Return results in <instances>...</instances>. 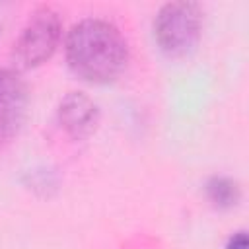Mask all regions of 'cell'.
I'll use <instances>...</instances> for the list:
<instances>
[{"label":"cell","mask_w":249,"mask_h":249,"mask_svg":"<svg viewBox=\"0 0 249 249\" xmlns=\"http://www.w3.org/2000/svg\"><path fill=\"white\" fill-rule=\"evenodd\" d=\"M27 113V86L18 70L0 68V142L12 138Z\"/></svg>","instance_id":"cell-4"},{"label":"cell","mask_w":249,"mask_h":249,"mask_svg":"<svg viewBox=\"0 0 249 249\" xmlns=\"http://www.w3.org/2000/svg\"><path fill=\"white\" fill-rule=\"evenodd\" d=\"M226 249H247V233H245V231L233 233V235L228 239Z\"/></svg>","instance_id":"cell-7"},{"label":"cell","mask_w":249,"mask_h":249,"mask_svg":"<svg viewBox=\"0 0 249 249\" xmlns=\"http://www.w3.org/2000/svg\"><path fill=\"white\" fill-rule=\"evenodd\" d=\"M64 51L70 70L89 84L117 80L128 60L123 33L117 25L101 18H84L74 23L66 35Z\"/></svg>","instance_id":"cell-1"},{"label":"cell","mask_w":249,"mask_h":249,"mask_svg":"<svg viewBox=\"0 0 249 249\" xmlns=\"http://www.w3.org/2000/svg\"><path fill=\"white\" fill-rule=\"evenodd\" d=\"M202 33V8L196 2L177 0L163 4L154 18V37L169 58H183L195 51Z\"/></svg>","instance_id":"cell-2"},{"label":"cell","mask_w":249,"mask_h":249,"mask_svg":"<svg viewBox=\"0 0 249 249\" xmlns=\"http://www.w3.org/2000/svg\"><path fill=\"white\" fill-rule=\"evenodd\" d=\"M58 123L74 140L91 136L99 124V107L82 91H70L58 105Z\"/></svg>","instance_id":"cell-5"},{"label":"cell","mask_w":249,"mask_h":249,"mask_svg":"<svg viewBox=\"0 0 249 249\" xmlns=\"http://www.w3.org/2000/svg\"><path fill=\"white\" fill-rule=\"evenodd\" d=\"M60 18L53 8H37L12 49V62L18 70H29L53 56L60 41Z\"/></svg>","instance_id":"cell-3"},{"label":"cell","mask_w":249,"mask_h":249,"mask_svg":"<svg viewBox=\"0 0 249 249\" xmlns=\"http://www.w3.org/2000/svg\"><path fill=\"white\" fill-rule=\"evenodd\" d=\"M206 196L218 208H231L239 202V185L224 175H214L206 181Z\"/></svg>","instance_id":"cell-6"},{"label":"cell","mask_w":249,"mask_h":249,"mask_svg":"<svg viewBox=\"0 0 249 249\" xmlns=\"http://www.w3.org/2000/svg\"><path fill=\"white\" fill-rule=\"evenodd\" d=\"M0 27H2V19H0Z\"/></svg>","instance_id":"cell-8"}]
</instances>
